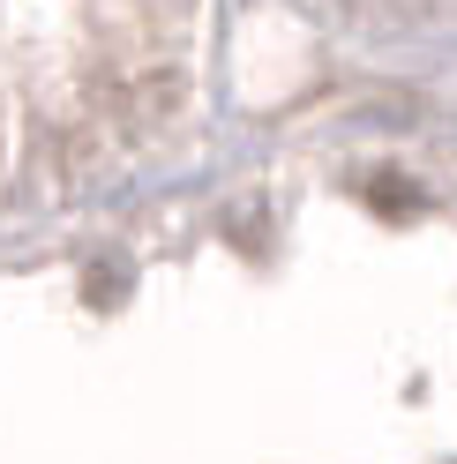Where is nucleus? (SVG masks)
Instances as JSON below:
<instances>
[]
</instances>
